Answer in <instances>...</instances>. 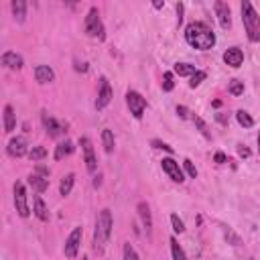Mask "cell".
<instances>
[{
	"mask_svg": "<svg viewBox=\"0 0 260 260\" xmlns=\"http://www.w3.org/2000/svg\"><path fill=\"white\" fill-rule=\"evenodd\" d=\"M122 260H140L138 258V254H136V250L132 248V244H124V252H122Z\"/></svg>",
	"mask_w": 260,
	"mask_h": 260,
	"instance_id": "1f68e13d",
	"label": "cell"
},
{
	"mask_svg": "<svg viewBox=\"0 0 260 260\" xmlns=\"http://www.w3.org/2000/svg\"><path fill=\"white\" fill-rule=\"evenodd\" d=\"M73 183H75V175H73V173H67V175L61 179V183H59V193H61L63 197L69 195L71 189H73Z\"/></svg>",
	"mask_w": 260,
	"mask_h": 260,
	"instance_id": "cb8c5ba5",
	"label": "cell"
},
{
	"mask_svg": "<svg viewBox=\"0 0 260 260\" xmlns=\"http://www.w3.org/2000/svg\"><path fill=\"white\" fill-rule=\"evenodd\" d=\"M10 8H12V14H14V20L16 22H24V18H26V2L24 0H12Z\"/></svg>",
	"mask_w": 260,
	"mask_h": 260,
	"instance_id": "7402d4cb",
	"label": "cell"
},
{
	"mask_svg": "<svg viewBox=\"0 0 260 260\" xmlns=\"http://www.w3.org/2000/svg\"><path fill=\"white\" fill-rule=\"evenodd\" d=\"M177 114H179V116H181V118H183V120H187V118H189V114H191V112H189V110H187V108H185V106H177Z\"/></svg>",
	"mask_w": 260,
	"mask_h": 260,
	"instance_id": "f35d334b",
	"label": "cell"
},
{
	"mask_svg": "<svg viewBox=\"0 0 260 260\" xmlns=\"http://www.w3.org/2000/svg\"><path fill=\"white\" fill-rule=\"evenodd\" d=\"M83 28H85V32H87L89 37H93V39H100V41L106 39V35H104V24H102V18H100V12H98L95 6H91V8L87 10Z\"/></svg>",
	"mask_w": 260,
	"mask_h": 260,
	"instance_id": "277c9868",
	"label": "cell"
},
{
	"mask_svg": "<svg viewBox=\"0 0 260 260\" xmlns=\"http://www.w3.org/2000/svg\"><path fill=\"white\" fill-rule=\"evenodd\" d=\"M258 152H260V132H258Z\"/></svg>",
	"mask_w": 260,
	"mask_h": 260,
	"instance_id": "bcb514c9",
	"label": "cell"
},
{
	"mask_svg": "<svg viewBox=\"0 0 260 260\" xmlns=\"http://www.w3.org/2000/svg\"><path fill=\"white\" fill-rule=\"evenodd\" d=\"M35 79L39 83H51L55 79V71L49 65H37L35 67Z\"/></svg>",
	"mask_w": 260,
	"mask_h": 260,
	"instance_id": "e0dca14e",
	"label": "cell"
},
{
	"mask_svg": "<svg viewBox=\"0 0 260 260\" xmlns=\"http://www.w3.org/2000/svg\"><path fill=\"white\" fill-rule=\"evenodd\" d=\"M79 146L83 150V160H85V169L89 173H95L98 171V160H95V152H93V144L87 136H81L79 138Z\"/></svg>",
	"mask_w": 260,
	"mask_h": 260,
	"instance_id": "ba28073f",
	"label": "cell"
},
{
	"mask_svg": "<svg viewBox=\"0 0 260 260\" xmlns=\"http://www.w3.org/2000/svg\"><path fill=\"white\" fill-rule=\"evenodd\" d=\"M81 238H83V230H81V225H75L73 232L69 234V238L65 240V248H63V252H65L67 258H75V256H77L79 246H81Z\"/></svg>",
	"mask_w": 260,
	"mask_h": 260,
	"instance_id": "52a82bcc",
	"label": "cell"
},
{
	"mask_svg": "<svg viewBox=\"0 0 260 260\" xmlns=\"http://www.w3.org/2000/svg\"><path fill=\"white\" fill-rule=\"evenodd\" d=\"M240 10H242V22H244L248 41L250 43H260V14L256 12L252 2H248V0H244L240 4Z\"/></svg>",
	"mask_w": 260,
	"mask_h": 260,
	"instance_id": "3957f363",
	"label": "cell"
},
{
	"mask_svg": "<svg viewBox=\"0 0 260 260\" xmlns=\"http://www.w3.org/2000/svg\"><path fill=\"white\" fill-rule=\"evenodd\" d=\"M0 63H2V67H6V69H20L24 61H22V57H20L18 53H14V51H4L2 57H0Z\"/></svg>",
	"mask_w": 260,
	"mask_h": 260,
	"instance_id": "2e32d148",
	"label": "cell"
},
{
	"mask_svg": "<svg viewBox=\"0 0 260 260\" xmlns=\"http://www.w3.org/2000/svg\"><path fill=\"white\" fill-rule=\"evenodd\" d=\"M171 225H173V232L175 234H183L185 232V223H183V219L177 213H171Z\"/></svg>",
	"mask_w": 260,
	"mask_h": 260,
	"instance_id": "4dcf8cb0",
	"label": "cell"
},
{
	"mask_svg": "<svg viewBox=\"0 0 260 260\" xmlns=\"http://www.w3.org/2000/svg\"><path fill=\"white\" fill-rule=\"evenodd\" d=\"M223 61H225V65L238 69V67L244 63V53H242V49H240V47H230V49L223 53Z\"/></svg>",
	"mask_w": 260,
	"mask_h": 260,
	"instance_id": "9a60e30c",
	"label": "cell"
},
{
	"mask_svg": "<svg viewBox=\"0 0 260 260\" xmlns=\"http://www.w3.org/2000/svg\"><path fill=\"white\" fill-rule=\"evenodd\" d=\"M6 152L12 156V158H20L26 154V138L24 136H14L10 138L8 146H6Z\"/></svg>",
	"mask_w": 260,
	"mask_h": 260,
	"instance_id": "7c38bea8",
	"label": "cell"
},
{
	"mask_svg": "<svg viewBox=\"0 0 260 260\" xmlns=\"http://www.w3.org/2000/svg\"><path fill=\"white\" fill-rule=\"evenodd\" d=\"M152 6H154V8L158 10V8H162V6H165V2H160V0H156V2H152Z\"/></svg>",
	"mask_w": 260,
	"mask_h": 260,
	"instance_id": "f6af8a7d",
	"label": "cell"
},
{
	"mask_svg": "<svg viewBox=\"0 0 260 260\" xmlns=\"http://www.w3.org/2000/svg\"><path fill=\"white\" fill-rule=\"evenodd\" d=\"M191 120H193V124L197 126V130H199V132H201V134H203V136H205L207 140H211V132H209L207 124H205V122H203V120H201L199 116H191Z\"/></svg>",
	"mask_w": 260,
	"mask_h": 260,
	"instance_id": "83f0119b",
	"label": "cell"
},
{
	"mask_svg": "<svg viewBox=\"0 0 260 260\" xmlns=\"http://www.w3.org/2000/svg\"><path fill=\"white\" fill-rule=\"evenodd\" d=\"M102 144H104V150H106L108 154L114 150L116 140H114V132H112L110 128H104V130H102Z\"/></svg>",
	"mask_w": 260,
	"mask_h": 260,
	"instance_id": "603a6c76",
	"label": "cell"
},
{
	"mask_svg": "<svg viewBox=\"0 0 260 260\" xmlns=\"http://www.w3.org/2000/svg\"><path fill=\"white\" fill-rule=\"evenodd\" d=\"M169 244H171V254H173V260H187V254H185V250L179 246L177 238H171V240H169Z\"/></svg>",
	"mask_w": 260,
	"mask_h": 260,
	"instance_id": "484cf974",
	"label": "cell"
},
{
	"mask_svg": "<svg viewBox=\"0 0 260 260\" xmlns=\"http://www.w3.org/2000/svg\"><path fill=\"white\" fill-rule=\"evenodd\" d=\"M28 185H30L37 193H45V191L49 189V177L39 175V173H32V175L28 177Z\"/></svg>",
	"mask_w": 260,
	"mask_h": 260,
	"instance_id": "ac0fdd59",
	"label": "cell"
},
{
	"mask_svg": "<svg viewBox=\"0 0 260 260\" xmlns=\"http://www.w3.org/2000/svg\"><path fill=\"white\" fill-rule=\"evenodd\" d=\"M81 260H87V258H85V256H83V258H81Z\"/></svg>",
	"mask_w": 260,
	"mask_h": 260,
	"instance_id": "7dc6e473",
	"label": "cell"
},
{
	"mask_svg": "<svg viewBox=\"0 0 260 260\" xmlns=\"http://www.w3.org/2000/svg\"><path fill=\"white\" fill-rule=\"evenodd\" d=\"M102 185V175H95V179H93V187H100Z\"/></svg>",
	"mask_w": 260,
	"mask_h": 260,
	"instance_id": "ee69618b",
	"label": "cell"
},
{
	"mask_svg": "<svg viewBox=\"0 0 260 260\" xmlns=\"http://www.w3.org/2000/svg\"><path fill=\"white\" fill-rule=\"evenodd\" d=\"M112 85L106 77H100V87H98V98H95V108L98 110H104L110 102H112Z\"/></svg>",
	"mask_w": 260,
	"mask_h": 260,
	"instance_id": "9c48e42d",
	"label": "cell"
},
{
	"mask_svg": "<svg viewBox=\"0 0 260 260\" xmlns=\"http://www.w3.org/2000/svg\"><path fill=\"white\" fill-rule=\"evenodd\" d=\"M213 160H215V162H219V165H223V162H228V156H225L223 152H215Z\"/></svg>",
	"mask_w": 260,
	"mask_h": 260,
	"instance_id": "60d3db41",
	"label": "cell"
},
{
	"mask_svg": "<svg viewBox=\"0 0 260 260\" xmlns=\"http://www.w3.org/2000/svg\"><path fill=\"white\" fill-rule=\"evenodd\" d=\"M14 207H16V213L20 217H28L30 215L28 197H26V189H24V183L22 181H16L14 183Z\"/></svg>",
	"mask_w": 260,
	"mask_h": 260,
	"instance_id": "5b68a950",
	"label": "cell"
},
{
	"mask_svg": "<svg viewBox=\"0 0 260 260\" xmlns=\"http://www.w3.org/2000/svg\"><path fill=\"white\" fill-rule=\"evenodd\" d=\"M236 120H238V124L244 126V128H252V126H254V118H252L248 112H244V110H238V112H236Z\"/></svg>",
	"mask_w": 260,
	"mask_h": 260,
	"instance_id": "4316f807",
	"label": "cell"
},
{
	"mask_svg": "<svg viewBox=\"0 0 260 260\" xmlns=\"http://www.w3.org/2000/svg\"><path fill=\"white\" fill-rule=\"evenodd\" d=\"M223 234H225V240H230L234 246H240V238H238L230 228H223Z\"/></svg>",
	"mask_w": 260,
	"mask_h": 260,
	"instance_id": "d590c367",
	"label": "cell"
},
{
	"mask_svg": "<svg viewBox=\"0 0 260 260\" xmlns=\"http://www.w3.org/2000/svg\"><path fill=\"white\" fill-rule=\"evenodd\" d=\"M228 91H230L232 95H242V93H244V81H240V79H232L230 85H228Z\"/></svg>",
	"mask_w": 260,
	"mask_h": 260,
	"instance_id": "f546056e",
	"label": "cell"
},
{
	"mask_svg": "<svg viewBox=\"0 0 260 260\" xmlns=\"http://www.w3.org/2000/svg\"><path fill=\"white\" fill-rule=\"evenodd\" d=\"M152 146H154V148H162V150H167V152H173V146H169L167 142H160V140H152Z\"/></svg>",
	"mask_w": 260,
	"mask_h": 260,
	"instance_id": "74e56055",
	"label": "cell"
},
{
	"mask_svg": "<svg viewBox=\"0 0 260 260\" xmlns=\"http://www.w3.org/2000/svg\"><path fill=\"white\" fill-rule=\"evenodd\" d=\"M75 71L85 73V71H87V63H79V61H75Z\"/></svg>",
	"mask_w": 260,
	"mask_h": 260,
	"instance_id": "b9f144b4",
	"label": "cell"
},
{
	"mask_svg": "<svg viewBox=\"0 0 260 260\" xmlns=\"http://www.w3.org/2000/svg\"><path fill=\"white\" fill-rule=\"evenodd\" d=\"M32 213H35L41 221H47V219H49V209H47V205H45V201H43V197H41L39 193L32 197Z\"/></svg>",
	"mask_w": 260,
	"mask_h": 260,
	"instance_id": "d6986e66",
	"label": "cell"
},
{
	"mask_svg": "<svg viewBox=\"0 0 260 260\" xmlns=\"http://www.w3.org/2000/svg\"><path fill=\"white\" fill-rule=\"evenodd\" d=\"M173 71H175L179 77H191L197 69H195V65H189V63H175Z\"/></svg>",
	"mask_w": 260,
	"mask_h": 260,
	"instance_id": "d4e9b609",
	"label": "cell"
},
{
	"mask_svg": "<svg viewBox=\"0 0 260 260\" xmlns=\"http://www.w3.org/2000/svg\"><path fill=\"white\" fill-rule=\"evenodd\" d=\"M205 79V71H195L193 75H191V81H189V87H197V85H201V81Z\"/></svg>",
	"mask_w": 260,
	"mask_h": 260,
	"instance_id": "d6a6232c",
	"label": "cell"
},
{
	"mask_svg": "<svg viewBox=\"0 0 260 260\" xmlns=\"http://www.w3.org/2000/svg\"><path fill=\"white\" fill-rule=\"evenodd\" d=\"M35 173H39V175H45V177H49V169H47V167H43V165H39Z\"/></svg>",
	"mask_w": 260,
	"mask_h": 260,
	"instance_id": "7bdbcfd3",
	"label": "cell"
},
{
	"mask_svg": "<svg viewBox=\"0 0 260 260\" xmlns=\"http://www.w3.org/2000/svg\"><path fill=\"white\" fill-rule=\"evenodd\" d=\"M14 128H16V114H14L12 106L6 104V106H4V132L10 134Z\"/></svg>",
	"mask_w": 260,
	"mask_h": 260,
	"instance_id": "44dd1931",
	"label": "cell"
},
{
	"mask_svg": "<svg viewBox=\"0 0 260 260\" xmlns=\"http://www.w3.org/2000/svg\"><path fill=\"white\" fill-rule=\"evenodd\" d=\"M47 156V148L45 146H32L30 150H28V158L35 162V160H43Z\"/></svg>",
	"mask_w": 260,
	"mask_h": 260,
	"instance_id": "f1b7e54d",
	"label": "cell"
},
{
	"mask_svg": "<svg viewBox=\"0 0 260 260\" xmlns=\"http://www.w3.org/2000/svg\"><path fill=\"white\" fill-rule=\"evenodd\" d=\"M213 8H215L217 20H219V26H221V28H230V26H232V12H230V6H228L225 2H221V0H217V2L213 4Z\"/></svg>",
	"mask_w": 260,
	"mask_h": 260,
	"instance_id": "4fadbf2b",
	"label": "cell"
},
{
	"mask_svg": "<svg viewBox=\"0 0 260 260\" xmlns=\"http://www.w3.org/2000/svg\"><path fill=\"white\" fill-rule=\"evenodd\" d=\"M238 154H240L242 158H248V156H250V148H246L244 144H238Z\"/></svg>",
	"mask_w": 260,
	"mask_h": 260,
	"instance_id": "ab89813d",
	"label": "cell"
},
{
	"mask_svg": "<svg viewBox=\"0 0 260 260\" xmlns=\"http://www.w3.org/2000/svg\"><path fill=\"white\" fill-rule=\"evenodd\" d=\"M175 87V81H173V73L171 71H167L165 75H162V89L165 91H171Z\"/></svg>",
	"mask_w": 260,
	"mask_h": 260,
	"instance_id": "836d02e7",
	"label": "cell"
},
{
	"mask_svg": "<svg viewBox=\"0 0 260 260\" xmlns=\"http://www.w3.org/2000/svg\"><path fill=\"white\" fill-rule=\"evenodd\" d=\"M160 167H162V171L171 177V181H175V183H183V181H185V175H183V171H181V167H179V162H177L175 158L165 156V158L160 160Z\"/></svg>",
	"mask_w": 260,
	"mask_h": 260,
	"instance_id": "30bf717a",
	"label": "cell"
},
{
	"mask_svg": "<svg viewBox=\"0 0 260 260\" xmlns=\"http://www.w3.org/2000/svg\"><path fill=\"white\" fill-rule=\"evenodd\" d=\"M41 120H43V128H45V132H47L51 138H59V136L65 134L61 122H57V120H55L53 116H49L47 112H41Z\"/></svg>",
	"mask_w": 260,
	"mask_h": 260,
	"instance_id": "8fae6325",
	"label": "cell"
},
{
	"mask_svg": "<svg viewBox=\"0 0 260 260\" xmlns=\"http://www.w3.org/2000/svg\"><path fill=\"white\" fill-rule=\"evenodd\" d=\"M75 150V146H73V142L71 140H63V142H59L57 146H55V160H63L65 156H69L71 152Z\"/></svg>",
	"mask_w": 260,
	"mask_h": 260,
	"instance_id": "ffe728a7",
	"label": "cell"
},
{
	"mask_svg": "<svg viewBox=\"0 0 260 260\" xmlns=\"http://www.w3.org/2000/svg\"><path fill=\"white\" fill-rule=\"evenodd\" d=\"M175 8H177V26H181V22H183V8L185 6H183V2H177Z\"/></svg>",
	"mask_w": 260,
	"mask_h": 260,
	"instance_id": "8d00e7d4",
	"label": "cell"
},
{
	"mask_svg": "<svg viewBox=\"0 0 260 260\" xmlns=\"http://www.w3.org/2000/svg\"><path fill=\"white\" fill-rule=\"evenodd\" d=\"M136 211H138V217H140V221H142L144 232H146V234H150V232H152V213H150L148 203H146V201H138Z\"/></svg>",
	"mask_w": 260,
	"mask_h": 260,
	"instance_id": "5bb4252c",
	"label": "cell"
},
{
	"mask_svg": "<svg viewBox=\"0 0 260 260\" xmlns=\"http://www.w3.org/2000/svg\"><path fill=\"white\" fill-rule=\"evenodd\" d=\"M112 228H114V219H112V211L110 209H102L98 213L95 219V230H93V250L98 254H104L110 236H112Z\"/></svg>",
	"mask_w": 260,
	"mask_h": 260,
	"instance_id": "7a4b0ae2",
	"label": "cell"
},
{
	"mask_svg": "<svg viewBox=\"0 0 260 260\" xmlns=\"http://www.w3.org/2000/svg\"><path fill=\"white\" fill-rule=\"evenodd\" d=\"M183 167H185V171H187V175H189L191 179H197V169H195V165H193L189 158L183 160Z\"/></svg>",
	"mask_w": 260,
	"mask_h": 260,
	"instance_id": "e575fe53",
	"label": "cell"
},
{
	"mask_svg": "<svg viewBox=\"0 0 260 260\" xmlns=\"http://www.w3.org/2000/svg\"><path fill=\"white\" fill-rule=\"evenodd\" d=\"M185 41L193 49L207 51V49H211L215 45V35H213V30H211L209 24H205L201 20H193L185 28Z\"/></svg>",
	"mask_w": 260,
	"mask_h": 260,
	"instance_id": "6da1fadb",
	"label": "cell"
},
{
	"mask_svg": "<svg viewBox=\"0 0 260 260\" xmlns=\"http://www.w3.org/2000/svg\"><path fill=\"white\" fill-rule=\"evenodd\" d=\"M126 106H128L130 114H132L136 120H140V118L144 116V110H146V100H144L138 91L130 89V91L126 93Z\"/></svg>",
	"mask_w": 260,
	"mask_h": 260,
	"instance_id": "8992f818",
	"label": "cell"
}]
</instances>
